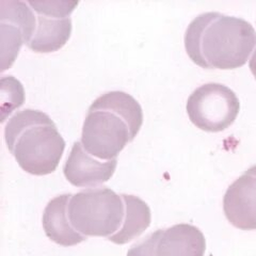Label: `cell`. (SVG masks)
Returning a JSON list of instances; mask_svg holds the SVG:
<instances>
[{
    "label": "cell",
    "instance_id": "cell-1",
    "mask_svg": "<svg viewBox=\"0 0 256 256\" xmlns=\"http://www.w3.org/2000/svg\"><path fill=\"white\" fill-rule=\"evenodd\" d=\"M256 46V31L244 18L219 12L198 15L185 32L189 58L203 68L244 66Z\"/></svg>",
    "mask_w": 256,
    "mask_h": 256
},
{
    "label": "cell",
    "instance_id": "cell-3",
    "mask_svg": "<svg viewBox=\"0 0 256 256\" xmlns=\"http://www.w3.org/2000/svg\"><path fill=\"white\" fill-rule=\"evenodd\" d=\"M4 140L20 166L32 175L56 171L66 150V141L52 120L34 109L18 111L9 120Z\"/></svg>",
    "mask_w": 256,
    "mask_h": 256
},
{
    "label": "cell",
    "instance_id": "cell-12",
    "mask_svg": "<svg viewBox=\"0 0 256 256\" xmlns=\"http://www.w3.org/2000/svg\"><path fill=\"white\" fill-rule=\"evenodd\" d=\"M125 214L122 228L116 234L108 238L116 244H125L138 238L150 226L152 214L148 205L140 198L132 194H121Z\"/></svg>",
    "mask_w": 256,
    "mask_h": 256
},
{
    "label": "cell",
    "instance_id": "cell-7",
    "mask_svg": "<svg viewBox=\"0 0 256 256\" xmlns=\"http://www.w3.org/2000/svg\"><path fill=\"white\" fill-rule=\"evenodd\" d=\"M2 70L15 61L22 44L30 41L36 26L34 10L25 2H2Z\"/></svg>",
    "mask_w": 256,
    "mask_h": 256
},
{
    "label": "cell",
    "instance_id": "cell-6",
    "mask_svg": "<svg viewBox=\"0 0 256 256\" xmlns=\"http://www.w3.org/2000/svg\"><path fill=\"white\" fill-rule=\"evenodd\" d=\"M27 2L36 16L34 31L27 46L38 54L59 50L70 36L72 20L70 16L78 2L63 0Z\"/></svg>",
    "mask_w": 256,
    "mask_h": 256
},
{
    "label": "cell",
    "instance_id": "cell-5",
    "mask_svg": "<svg viewBox=\"0 0 256 256\" xmlns=\"http://www.w3.org/2000/svg\"><path fill=\"white\" fill-rule=\"evenodd\" d=\"M186 109L190 121L200 130L219 132L235 122L240 111V102L228 86L210 82L192 92Z\"/></svg>",
    "mask_w": 256,
    "mask_h": 256
},
{
    "label": "cell",
    "instance_id": "cell-4",
    "mask_svg": "<svg viewBox=\"0 0 256 256\" xmlns=\"http://www.w3.org/2000/svg\"><path fill=\"white\" fill-rule=\"evenodd\" d=\"M124 214L122 196L106 187L80 191L68 203L72 226L86 237L114 236L122 228Z\"/></svg>",
    "mask_w": 256,
    "mask_h": 256
},
{
    "label": "cell",
    "instance_id": "cell-14",
    "mask_svg": "<svg viewBox=\"0 0 256 256\" xmlns=\"http://www.w3.org/2000/svg\"><path fill=\"white\" fill-rule=\"evenodd\" d=\"M249 68H250L251 73L253 74V76H254L255 79H256V50L254 52V54H253V56H252V58H251V60H250V62H249Z\"/></svg>",
    "mask_w": 256,
    "mask_h": 256
},
{
    "label": "cell",
    "instance_id": "cell-8",
    "mask_svg": "<svg viewBox=\"0 0 256 256\" xmlns=\"http://www.w3.org/2000/svg\"><path fill=\"white\" fill-rule=\"evenodd\" d=\"M223 210L232 226L242 230H256V164L228 188Z\"/></svg>",
    "mask_w": 256,
    "mask_h": 256
},
{
    "label": "cell",
    "instance_id": "cell-13",
    "mask_svg": "<svg viewBox=\"0 0 256 256\" xmlns=\"http://www.w3.org/2000/svg\"><path fill=\"white\" fill-rule=\"evenodd\" d=\"M156 242L157 232H154L141 242L132 246L127 256H156Z\"/></svg>",
    "mask_w": 256,
    "mask_h": 256
},
{
    "label": "cell",
    "instance_id": "cell-9",
    "mask_svg": "<svg viewBox=\"0 0 256 256\" xmlns=\"http://www.w3.org/2000/svg\"><path fill=\"white\" fill-rule=\"evenodd\" d=\"M116 164V158L109 162L95 159L82 142L76 141L63 166V173L72 185L92 188L108 182L114 174Z\"/></svg>",
    "mask_w": 256,
    "mask_h": 256
},
{
    "label": "cell",
    "instance_id": "cell-2",
    "mask_svg": "<svg viewBox=\"0 0 256 256\" xmlns=\"http://www.w3.org/2000/svg\"><path fill=\"white\" fill-rule=\"evenodd\" d=\"M142 124L143 111L137 100L123 91L107 92L90 106L82 143L93 157L109 162L136 138Z\"/></svg>",
    "mask_w": 256,
    "mask_h": 256
},
{
    "label": "cell",
    "instance_id": "cell-10",
    "mask_svg": "<svg viewBox=\"0 0 256 256\" xmlns=\"http://www.w3.org/2000/svg\"><path fill=\"white\" fill-rule=\"evenodd\" d=\"M156 232V256H204L205 254V236L194 226L182 223Z\"/></svg>",
    "mask_w": 256,
    "mask_h": 256
},
{
    "label": "cell",
    "instance_id": "cell-11",
    "mask_svg": "<svg viewBox=\"0 0 256 256\" xmlns=\"http://www.w3.org/2000/svg\"><path fill=\"white\" fill-rule=\"evenodd\" d=\"M72 196L66 194L52 198L43 214V228L46 236L63 246H76L86 239L72 226L68 219V203Z\"/></svg>",
    "mask_w": 256,
    "mask_h": 256
}]
</instances>
